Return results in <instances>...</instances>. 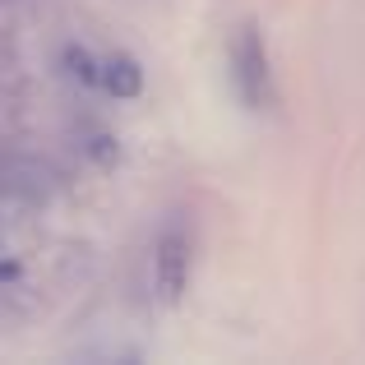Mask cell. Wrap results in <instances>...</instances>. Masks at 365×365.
Returning <instances> with one entry per match:
<instances>
[{
    "mask_svg": "<svg viewBox=\"0 0 365 365\" xmlns=\"http://www.w3.org/2000/svg\"><path fill=\"white\" fill-rule=\"evenodd\" d=\"M232 83H236V98L250 111L273 107V70H268V51L255 24H245L232 37Z\"/></svg>",
    "mask_w": 365,
    "mask_h": 365,
    "instance_id": "6da1fadb",
    "label": "cell"
},
{
    "mask_svg": "<svg viewBox=\"0 0 365 365\" xmlns=\"http://www.w3.org/2000/svg\"><path fill=\"white\" fill-rule=\"evenodd\" d=\"M14 277H19V264H14V259H0V287L14 282Z\"/></svg>",
    "mask_w": 365,
    "mask_h": 365,
    "instance_id": "5b68a950",
    "label": "cell"
},
{
    "mask_svg": "<svg viewBox=\"0 0 365 365\" xmlns=\"http://www.w3.org/2000/svg\"><path fill=\"white\" fill-rule=\"evenodd\" d=\"M98 88H107L111 98H139V88H143L139 61H130V56H111V61H102Z\"/></svg>",
    "mask_w": 365,
    "mask_h": 365,
    "instance_id": "3957f363",
    "label": "cell"
},
{
    "mask_svg": "<svg viewBox=\"0 0 365 365\" xmlns=\"http://www.w3.org/2000/svg\"><path fill=\"white\" fill-rule=\"evenodd\" d=\"M153 282L162 301H180V292L190 287V236L180 227H167L153 245Z\"/></svg>",
    "mask_w": 365,
    "mask_h": 365,
    "instance_id": "7a4b0ae2",
    "label": "cell"
},
{
    "mask_svg": "<svg viewBox=\"0 0 365 365\" xmlns=\"http://www.w3.org/2000/svg\"><path fill=\"white\" fill-rule=\"evenodd\" d=\"M65 65H70V74H74L79 83H88V88H98L102 61H93V51H83V46H70V51H65Z\"/></svg>",
    "mask_w": 365,
    "mask_h": 365,
    "instance_id": "277c9868",
    "label": "cell"
}]
</instances>
